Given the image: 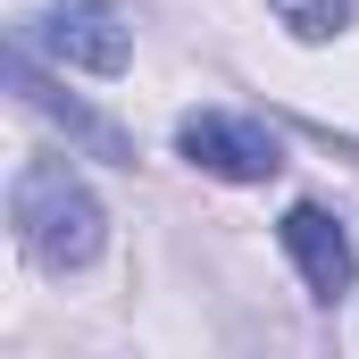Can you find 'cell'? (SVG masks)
Instances as JSON below:
<instances>
[{
    "label": "cell",
    "instance_id": "cell-1",
    "mask_svg": "<svg viewBox=\"0 0 359 359\" xmlns=\"http://www.w3.org/2000/svg\"><path fill=\"white\" fill-rule=\"evenodd\" d=\"M8 226H17V251L34 259V268L67 276L84 268L92 251H100V201H92V184L67 168V159H25L17 184H8Z\"/></svg>",
    "mask_w": 359,
    "mask_h": 359
},
{
    "label": "cell",
    "instance_id": "cell-2",
    "mask_svg": "<svg viewBox=\"0 0 359 359\" xmlns=\"http://www.w3.org/2000/svg\"><path fill=\"white\" fill-rule=\"evenodd\" d=\"M176 151L201 176H226V184H268L284 168V142H276L259 117H234V109H192L176 126Z\"/></svg>",
    "mask_w": 359,
    "mask_h": 359
},
{
    "label": "cell",
    "instance_id": "cell-3",
    "mask_svg": "<svg viewBox=\"0 0 359 359\" xmlns=\"http://www.w3.org/2000/svg\"><path fill=\"white\" fill-rule=\"evenodd\" d=\"M25 42H42L59 67H84V76H126V59H134V34L109 0H50L25 25Z\"/></svg>",
    "mask_w": 359,
    "mask_h": 359
},
{
    "label": "cell",
    "instance_id": "cell-4",
    "mask_svg": "<svg viewBox=\"0 0 359 359\" xmlns=\"http://www.w3.org/2000/svg\"><path fill=\"white\" fill-rule=\"evenodd\" d=\"M284 251H292V268H301V284L318 292V301H343L351 292V276H359V251H351V234L318 209V201H292L284 209Z\"/></svg>",
    "mask_w": 359,
    "mask_h": 359
},
{
    "label": "cell",
    "instance_id": "cell-5",
    "mask_svg": "<svg viewBox=\"0 0 359 359\" xmlns=\"http://www.w3.org/2000/svg\"><path fill=\"white\" fill-rule=\"evenodd\" d=\"M8 84H17V100H25V109L59 117V126H67V134H76L84 151H100V159H126V168H134V142H126V134H117L109 117H92L84 100H67V92L50 84V76H34V59H25V34H17V50H8Z\"/></svg>",
    "mask_w": 359,
    "mask_h": 359
},
{
    "label": "cell",
    "instance_id": "cell-6",
    "mask_svg": "<svg viewBox=\"0 0 359 359\" xmlns=\"http://www.w3.org/2000/svg\"><path fill=\"white\" fill-rule=\"evenodd\" d=\"M268 8L301 34V42H326V34H343V25H351V0H268Z\"/></svg>",
    "mask_w": 359,
    "mask_h": 359
}]
</instances>
